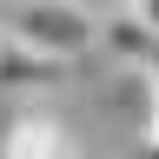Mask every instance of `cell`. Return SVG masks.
<instances>
[{
    "mask_svg": "<svg viewBox=\"0 0 159 159\" xmlns=\"http://www.w3.org/2000/svg\"><path fill=\"white\" fill-rule=\"evenodd\" d=\"M0 27H7V40H20V47H33V53L60 60V66H73V60H86V53H93L99 20L73 13L66 0H20Z\"/></svg>",
    "mask_w": 159,
    "mask_h": 159,
    "instance_id": "cell-1",
    "label": "cell"
},
{
    "mask_svg": "<svg viewBox=\"0 0 159 159\" xmlns=\"http://www.w3.org/2000/svg\"><path fill=\"white\" fill-rule=\"evenodd\" d=\"M93 53H106V60H113V73H159V40L139 27L126 7H113L106 20H99Z\"/></svg>",
    "mask_w": 159,
    "mask_h": 159,
    "instance_id": "cell-2",
    "label": "cell"
},
{
    "mask_svg": "<svg viewBox=\"0 0 159 159\" xmlns=\"http://www.w3.org/2000/svg\"><path fill=\"white\" fill-rule=\"evenodd\" d=\"M0 159H73V133L53 113H20L0 133Z\"/></svg>",
    "mask_w": 159,
    "mask_h": 159,
    "instance_id": "cell-3",
    "label": "cell"
},
{
    "mask_svg": "<svg viewBox=\"0 0 159 159\" xmlns=\"http://www.w3.org/2000/svg\"><path fill=\"white\" fill-rule=\"evenodd\" d=\"M60 73H66L60 60H47V53L0 33V93H47V86H60Z\"/></svg>",
    "mask_w": 159,
    "mask_h": 159,
    "instance_id": "cell-4",
    "label": "cell"
},
{
    "mask_svg": "<svg viewBox=\"0 0 159 159\" xmlns=\"http://www.w3.org/2000/svg\"><path fill=\"white\" fill-rule=\"evenodd\" d=\"M133 20H139V27H146L152 40H159V0H133V7H126Z\"/></svg>",
    "mask_w": 159,
    "mask_h": 159,
    "instance_id": "cell-5",
    "label": "cell"
},
{
    "mask_svg": "<svg viewBox=\"0 0 159 159\" xmlns=\"http://www.w3.org/2000/svg\"><path fill=\"white\" fill-rule=\"evenodd\" d=\"M66 7H73V13H86V20H106V13H113V0H66Z\"/></svg>",
    "mask_w": 159,
    "mask_h": 159,
    "instance_id": "cell-6",
    "label": "cell"
},
{
    "mask_svg": "<svg viewBox=\"0 0 159 159\" xmlns=\"http://www.w3.org/2000/svg\"><path fill=\"white\" fill-rule=\"evenodd\" d=\"M133 159H159V146H152V139H139V146H133Z\"/></svg>",
    "mask_w": 159,
    "mask_h": 159,
    "instance_id": "cell-7",
    "label": "cell"
},
{
    "mask_svg": "<svg viewBox=\"0 0 159 159\" xmlns=\"http://www.w3.org/2000/svg\"><path fill=\"white\" fill-rule=\"evenodd\" d=\"M113 7H133V0H113Z\"/></svg>",
    "mask_w": 159,
    "mask_h": 159,
    "instance_id": "cell-8",
    "label": "cell"
},
{
    "mask_svg": "<svg viewBox=\"0 0 159 159\" xmlns=\"http://www.w3.org/2000/svg\"><path fill=\"white\" fill-rule=\"evenodd\" d=\"M13 7H20V0H13Z\"/></svg>",
    "mask_w": 159,
    "mask_h": 159,
    "instance_id": "cell-9",
    "label": "cell"
},
{
    "mask_svg": "<svg viewBox=\"0 0 159 159\" xmlns=\"http://www.w3.org/2000/svg\"><path fill=\"white\" fill-rule=\"evenodd\" d=\"M0 33H7V27H0Z\"/></svg>",
    "mask_w": 159,
    "mask_h": 159,
    "instance_id": "cell-10",
    "label": "cell"
}]
</instances>
